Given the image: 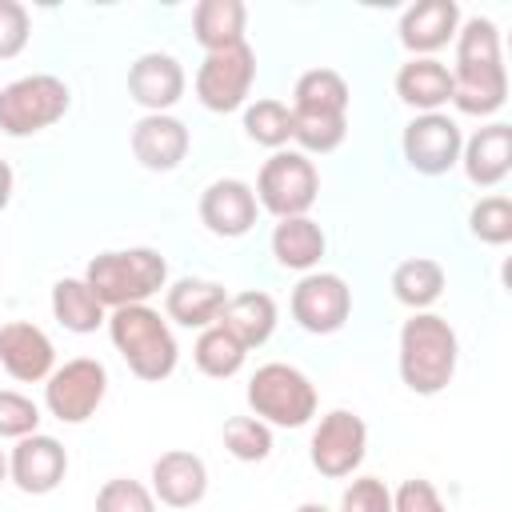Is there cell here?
I'll use <instances>...</instances> for the list:
<instances>
[{"label":"cell","mask_w":512,"mask_h":512,"mask_svg":"<svg viewBox=\"0 0 512 512\" xmlns=\"http://www.w3.org/2000/svg\"><path fill=\"white\" fill-rule=\"evenodd\" d=\"M296 512H328V508H324V504H312V500H308V504H300Z\"/></svg>","instance_id":"obj_40"},{"label":"cell","mask_w":512,"mask_h":512,"mask_svg":"<svg viewBox=\"0 0 512 512\" xmlns=\"http://www.w3.org/2000/svg\"><path fill=\"white\" fill-rule=\"evenodd\" d=\"M0 364L12 380L36 384V380L52 376L56 348L44 328H36L28 320H8V324H0Z\"/></svg>","instance_id":"obj_14"},{"label":"cell","mask_w":512,"mask_h":512,"mask_svg":"<svg viewBox=\"0 0 512 512\" xmlns=\"http://www.w3.org/2000/svg\"><path fill=\"white\" fill-rule=\"evenodd\" d=\"M52 316L68 328V332H96L100 324H108L104 304L96 300V292L84 284V276H64L52 284Z\"/></svg>","instance_id":"obj_26"},{"label":"cell","mask_w":512,"mask_h":512,"mask_svg":"<svg viewBox=\"0 0 512 512\" xmlns=\"http://www.w3.org/2000/svg\"><path fill=\"white\" fill-rule=\"evenodd\" d=\"M108 336L116 344V352L124 356L128 372L140 380H164L176 368V336L168 328V320H160L156 308L148 304H128V308H112L108 316Z\"/></svg>","instance_id":"obj_4"},{"label":"cell","mask_w":512,"mask_h":512,"mask_svg":"<svg viewBox=\"0 0 512 512\" xmlns=\"http://www.w3.org/2000/svg\"><path fill=\"white\" fill-rule=\"evenodd\" d=\"M328 240H324V228L308 216H288L276 224L272 232V256L280 268H292V272H308L320 264Z\"/></svg>","instance_id":"obj_25"},{"label":"cell","mask_w":512,"mask_h":512,"mask_svg":"<svg viewBox=\"0 0 512 512\" xmlns=\"http://www.w3.org/2000/svg\"><path fill=\"white\" fill-rule=\"evenodd\" d=\"M460 28V4L456 0H416L400 16V44L416 56H428L444 48Z\"/></svg>","instance_id":"obj_19"},{"label":"cell","mask_w":512,"mask_h":512,"mask_svg":"<svg viewBox=\"0 0 512 512\" xmlns=\"http://www.w3.org/2000/svg\"><path fill=\"white\" fill-rule=\"evenodd\" d=\"M392 512H444V500L432 488V480L412 476L392 492Z\"/></svg>","instance_id":"obj_38"},{"label":"cell","mask_w":512,"mask_h":512,"mask_svg":"<svg viewBox=\"0 0 512 512\" xmlns=\"http://www.w3.org/2000/svg\"><path fill=\"white\" fill-rule=\"evenodd\" d=\"M256 80V52L244 44L224 48V52H208L200 72H196V96L208 112H236Z\"/></svg>","instance_id":"obj_9"},{"label":"cell","mask_w":512,"mask_h":512,"mask_svg":"<svg viewBox=\"0 0 512 512\" xmlns=\"http://www.w3.org/2000/svg\"><path fill=\"white\" fill-rule=\"evenodd\" d=\"M224 304H228L224 284H216V280H196V276L176 280V284L168 288V296H164L168 320H176V324H184V328H200V332L220 320Z\"/></svg>","instance_id":"obj_21"},{"label":"cell","mask_w":512,"mask_h":512,"mask_svg":"<svg viewBox=\"0 0 512 512\" xmlns=\"http://www.w3.org/2000/svg\"><path fill=\"white\" fill-rule=\"evenodd\" d=\"M396 96L416 112H440L452 100V72L432 56H412L396 72Z\"/></svg>","instance_id":"obj_22"},{"label":"cell","mask_w":512,"mask_h":512,"mask_svg":"<svg viewBox=\"0 0 512 512\" xmlns=\"http://www.w3.org/2000/svg\"><path fill=\"white\" fill-rule=\"evenodd\" d=\"M508 96V72L500 60V32L492 20L472 16L456 32L452 104L464 116H492Z\"/></svg>","instance_id":"obj_1"},{"label":"cell","mask_w":512,"mask_h":512,"mask_svg":"<svg viewBox=\"0 0 512 512\" xmlns=\"http://www.w3.org/2000/svg\"><path fill=\"white\" fill-rule=\"evenodd\" d=\"M256 192H252V184H244V180H212L208 188H204V196H200V220H204V228L212 232V236H224V240H232V236H244L252 224H256Z\"/></svg>","instance_id":"obj_15"},{"label":"cell","mask_w":512,"mask_h":512,"mask_svg":"<svg viewBox=\"0 0 512 512\" xmlns=\"http://www.w3.org/2000/svg\"><path fill=\"white\" fill-rule=\"evenodd\" d=\"M224 448L236 460L256 464V460H264L272 452V428L264 420H256V416H232V420H224Z\"/></svg>","instance_id":"obj_32"},{"label":"cell","mask_w":512,"mask_h":512,"mask_svg":"<svg viewBox=\"0 0 512 512\" xmlns=\"http://www.w3.org/2000/svg\"><path fill=\"white\" fill-rule=\"evenodd\" d=\"M440 292H444V268L436 260L412 256V260L396 264V272H392V296L404 308L424 312V308H432L440 300Z\"/></svg>","instance_id":"obj_27"},{"label":"cell","mask_w":512,"mask_h":512,"mask_svg":"<svg viewBox=\"0 0 512 512\" xmlns=\"http://www.w3.org/2000/svg\"><path fill=\"white\" fill-rule=\"evenodd\" d=\"M72 104V92L52 72H32L0 88V132L4 136H32L52 128Z\"/></svg>","instance_id":"obj_6"},{"label":"cell","mask_w":512,"mask_h":512,"mask_svg":"<svg viewBox=\"0 0 512 512\" xmlns=\"http://www.w3.org/2000/svg\"><path fill=\"white\" fill-rule=\"evenodd\" d=\"M28 8L20 0H0V60H12L28 44Z\"/></svg>","instance_id":"obj_37"},{"label":"cell","mask_w":512,"mask_h":512,"mask_svg":"<svg viewBox=\"0 0 512 512\" xmlns=\"http://www.w3.org/2000/svg\"><path fill=\"white\" fill-rule=\"evenodd\" d=\"M340 512H392V492L384 480L376 476H360L344 488L340 496Z\"/></svg>","instance_id":"obj_36"},{"label":"cell","mask_w":512,"mask_h":512,"mask_svg":"<svg viewBox=\"0 0 512 512\" xmlns=\"http://www.w3.org/2000/svg\"><path fill=\"white\" fill-rule=\"evenodd\" d=\"M208 492V468L196 452L172 448L152 464V496L168 508H192Z\"/></svg>","instance_id":"obj_16"},{"label":"cell","mask_w":512,"mask_h":512,"mask_svg":"<svg viewBox=\"0 0 512 512\" xmlns=\"http://www.w3.org/2000/svg\"><path fill=\"white\" fill-rule=\"evenodd\" d=\"M216 324L252 352L276 328V300L268 292H236V296H228V304H224V312H220Z\"/></svg>","instance_id":"obj_23"},{"label":"cell","mask_w":512,"mask_h":512,"mask_svg":"<svg viewBox=\"0 0 512 512\" xmlns=\"http://www.w3.org/2000/svg\"><path fill=\"white\" fill-rule=\"evenodd\" d=\"M364 448H368V428L356 412L348 408H332L328 416H320L316 432H312V444H308V456H312V468L328 480H344L360 468L364 460Z\"/></svg>","instance_id":"obj_10"},{"label":"cell","mask_w":512,"mask_h":512,"mask_svg":"<svg viewBox=\"0 0 512 512\" xmlns=\"http://www.w3.org/2000/svg\"><path fill=\"white\" fill-rule=\"evenodd\" d=\"M456 332L444 316L436 312H412L400 328V380L416 396H436L452 384L456 376Z\"/></svg>","instance_id":"obj_2"},{"label":"cell","mask_w":512,"mask_h":512,"mask_svg":"<svg viewBox=\"0 0 512 512\" xmlns=\"http://www.w3.org/2000/svg\"><path fill=\"white\" fill-rule=\"evenodd\" d=\"M244 20L248 8L240 0H200L192 8V32L204 52H224L244 44Z\"/></svg>","instance_id":"obj_24"},{"label":"cell","mask_w":512,"mask_h":512,"mask_svg":"<svg viewBox=\"0 0 512 512\" xmlns=\"http://www.w3.org/2000/svg\"><path fill=\"white\" fill-rule=\"evenodd\" d=\"M464 136L460 124L444 112H420L408 128H404V160L408 168L424 172V176H440L460 160Z\"/></svg>","instance_id":"obj_12"},{"label":"cell","mask_w":512,"mask_h":512,"mask_svg":"<svg viewBox=\"0 0 512 512\" xmlns=\"http://www.w3.org/2000/svg\"><path fill=\"white\" fill-rule=\"evenodd\" d=\"M8 200H12V168L8 160H0V212L8 208Z\"/></svg>","instance_id":"obj_39"},{"label":"cell","mask_w":512,"mask_h":512,"mask_svg":"<svg viewBox=\"0 0 512 512\" xmlns=\"http://www.w3.org/2000/svg\"><path fill=\"white\" fill-rule=\"evenodd\" d=\"M292 108L304 112H344L348 116V84L332 68H312L292 88Z\"/></svg>","instance_id":"obj_29"},{"label":"cell","mask_w":512,"mask_h":512,"mask_svg":"<svg viewBox=\"0 0 512 512\" xmlns=\"http://www.w3.org/2000/svg\"><path fill=\"white\" fill-rule=\"evenodd\" d=\"M40 428V408L12 392V388H0V440H24Z\"/></svg>","instance_id":"obj_35"},{"label":"cell","mask_w":512,"mask_h":512,"mask_svg":"<svg viewBox=\"0 0 512 512\" xmlns=\"http://www.w3.org/2000/svg\"><path fill=\"white\" fill-rule=\"evenodd\" d=\"M4 476H8V460H4V452H0V484H4Z\"/></svg>","instance_id":"obj_41"},{"label":"cell","mask_w":512,"mask_h":512,"mask_svg":"<svg viewBox=\"0 0 512 512\" xmlns=\"http://www.w3.org/2000/svg\"><path fill=\"white\" fill-rule=\"evenodd\" d=\"M244 132H248V140L280 152L292 140V108L280 100H256L244 108Z\"/></svg>","instance_id":"obj_31"},{"label":"cell","mask_w":512,"mask_h":512,"mask_svg":"<svg viewBox=\"0 0 512 512\" xmlns=\"http://www.w3.org/2000/svg\"><path fill=\"white\" fill-rule=\"evenodd\" d=\"M248 404L256 420L276 424V428H304L316 416V388L312 380L292 368V364H264L248 380Z\"/></svg>","instance_id":"obj_5"},{"label":"cell","mask_w":512,"mask_h":512,"mask_svg":"<svg viewBox=\"0 0 512 512\" xmlns=\"http://www.w3.org/2000/svg\"><path fill=\"white\" fill-rule=\"evenodd\" d=\"M256 204L264 212H272L276 220H288V216H308V208L316 204V192H320V176H316V164L304 156V152H272L256 176Z\"/></svg>","instance_id":"obj_7"},{"label":"cell","mask_w":512,"mask_h":512,"mask_svg":"<svg viewBox=\"0 0 512 512\" xmlns=\"http://www.w3.org/2000/svg\"><path fill=\"white\" fill-rule=\"evenodd\" d=\"M244 356H248V348H244L236 336H228L220 324L204 328V332L196 336V348H192L196 368H200L204 376H212V380H228V376H236V372L244 368Z\"/></svg>","instance_id":"obj_28"},{"label":"cell","mask_w":512,"mask_h":512,"mask_svg":"<svg viewBox=\"0 0 512 512\" xmlns=\"http://www.w3.org/2000/svg\"><path fill=\"white\" fill-rule=\"evenodd\" d=\"M460 164H464V176L476 188H496L512 168V124L496 120V124L480 128L460 148Z\"/></svg>","instance_id":"obj_20"},{"label":"cell","mask_w":512,"mask_h":512,"mask_svg":"<svg viewBox=\"0 0 512 512\" xmlns=\"http://www.w3.org/2000/svg\"><path fill=\"white\" fill-rule=\"evenodd\" d=\"M108 392V372L100 360L92 356H76V360H64L60 368H52V376L44 380V404L56 420L64 424H84L100 400Z\"/></svg>","instance_id":"obj_8"},{"label":"cell","mask_w":512,"mask_h":512,"mask_svg":"<svg viewBox=\"0 0 512 512\" xmlns=\"http://www.w3.org/2000/svg\"><path fill=\"white\" fill-rule=\"evenodd\" d=\"M128 92L148 112H168L184 96V68L168 52H144L128 68Z\"/></svg>","instance_id":"obj_17"},{"label":"cell","mask_w":512,"mask_h":512,"mask_svg":"<svg viewBox=\"0 0 512 512\" xmlns=\"http://www.w3.org/2000/svg\"><path fill=\"white\" fill-rule=\"evenodd\" d=\"M68 472V452L56 436H44V432H32L24 440H16L12 456H8V476L20 492H32V496H44L52 492Z\"/></svg>","instance_id":"obj_13"},{"label":"cell","mask_w":512,"mask_h":512,"mask_svg":"<svg viewBox=\"0 0 512 512\" xmlns=\"http://www.w3.org/2000/svg\"><path fill=\"white\" fill-rule=\"evenodd\" d=\"M132 156L152 172H172L188 156V128L168 112H148L132 128Z\"/></svg>","instance_id":"obj_18"},{"label":"cell","mask_w":512,"mask_h":512,"mask_svg":"<svg viewBox=\"0 0 512 512\" xmlns=\"http://www.w3.org/2000/svg\"><path fill=\"white\" fill-rule=\"evenodd\" d=\"M168 280V260L156 248H120L100 252L84 268V284L96 292L104 308H128L156 296Z\"/></svg>","instance_id":"obj_3"},{"label":"cell","mask_w":512,"mask_h":512,"mask_svg":"<svg viewBox=\"0 0 512 512\" xmlns=\"http://www.w3.org/2000/svg\"><path fill=\"white\" fill-rule=\"evenodd\" d=\"M468 228L480 244H508L512 240V200L508 196H484L468 212Z\"/></svg>","instance_id":"obj_33"},{"label":"cell","mask_w":512,"mask_h":512,"mask_svg":"<svg viewBox=\"0 0 512 512\" xmlns=\"http://www.w3.org/2000/svg\"><path fill=\"white\" fill-rule=\"evenodd\" d=\"M344 132H348V116L344 112H304V108H292V140L308 152H332L344 144Z\"/></svg>","instance_id":"obj_30"},{"label":"cell","mask_w":512,"mask_h":512,"mask_svg":"<svg viewBox=\"0 0 512 512\" xmlns=\"http://www.w3.org/2000/svg\"><path fill=\"white\" fill-rule=\"evenodd\" d=\"M96 512H156V496L140 480L116 476L96 492Z\"/></svg>","instance_id":"obj_34"},{"label":"cell","mask_w":512,"mask_h":512,"mask_svg":"<svg viewBox=\"0 0 512 512\" xmlns=\"http://www.w3.org/2000/svg\"><path fill=\"white\" fill-rule=\"evenodd\" d=\"M348 312H352V288L336 272H308L292 288V320L312 336L340 332Z\"/></svg>","instance_id":"obj_11"}]
</instances>
